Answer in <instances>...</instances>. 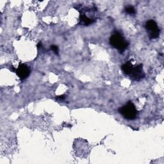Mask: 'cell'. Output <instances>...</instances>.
I'll return each instance as SVG.
<instances>
[{
  "mask_svg": "<svg viewBox=\"0 0 164 164\" xmlns=\"http://www.w3.org/2000/svg\"><path fill=\"white\" fill-rule=\"evenodd\" d=\"M109 43L111 46L118 50L120 53L124 52L129 46V43L119 31L114 32L110 38Z\"/></svg>",
  "mask_w": 164,
  "mask_h": 164,
  "instance_id": "obj_1",
  "label": "cell"
},
{
  "mask_svg": "<svg viewBox=\"0 0 164 164\" xmlns=\"http://www.w3.org/2000/svg\"><path fill=\"white\" fill-rule=\"evenodd\" d=\"M125 12L127 14H131V15H135L136 13L135 9L132 6H127L125 8Z\"/></svg>",
  "mask_w": 164,
  "mask_h": 164,
  "instance_id": "obj_8",
  "label": "cell"
},
{
  "mask_svg": "<svg viewBox=\"0 0 164 164\" xmlns=\"http://www.w3.org/2000/svg\"><path fill=\"white\" fill-rule=\"evenodd\" d=\"M142 64H140L136 66H133L132 71L130 74V77L135 81H140L144 78L145 74L143 71Z\"/></svg>",
  "mask_w": 164,
  "mask_h": 164,
  "instance_id": "obj_4",
  "label": "cell"
},
{
  "mask_svg": "<svg viewBox=\"0 0 164 164\" xmlns=\"http://www.w3.org/2000/svg\"><path fill=\"white\" fill-rule=\"evenodd\" d=\"M51 50L55 53V54L56 55H58V46L56 45H52L51 46Z\"/></svg>",
  "mask_w": 164,
  "mask_h": 164,
  "instance_id": "obj_9",
  "label": "cell"
},
{
  "mask_svg": "<svg viewBox=\"0 0 164 164\" xmlns=\"http://www.w3.org/2000/svg\"><path fill=\"white\" fill-rule=\"evenodd\" d=\"M145 28L151 39H155L159 37L160 30L157 23L154 20H148L145 23Z\"/></svg>",
  "mask_w": 164,
  "mask_h": 164,
  "instance_id": "obj_3",
  "label": "cell"
},
{
  "mask_svg": "<svg viewBox=\"0 0 164 164\" xmlns=\"http://www.w3.org/2000/svg\"><path fill=\"white\" fill-rule=\"evenodd\" d=\"M40 47H42V43H41V42H40V43L37 44V48H40Z\"/></svg>",
  "mask_w": 164,
  "mask_h": 164,
  "instance_id": "obj_11",
  "label": "cell"
},
{
  "mask_svg": "<svg viewBox=\"0 0 164 164\" xmlns=\"http://www.w3.org/2000/svg\"><path fill=\"white\" fill-rule=\"evenodd\" d=\"M133 68V64L131 63V62L129 61L125 63V64H123L122 66V71L125 74L130 76L132 71Z\"/></svg>",
  "mask_w": 164,
  "mask_h": 164,
  "instance_id": "obj_6",
  "label": "cell"
},
{
  "mask_svg": "<svg viewBox=\"0 0 164 164\" xmlns=\"http://www.w3.org/2000/svg\"><path fill=\"white\" fill-rule=\"evenodd\" d=\"M15 73L21 80H23L29 77L30 74V70L26 64L20 63L15 70Z\"/></svg>",
  "mask_w": 164,
  "mask_h": 164,
  "instance_id": "obj_5",
  "label": "cell"
},
{
  "mask_svg": "<svg viewBox=\"0 0 164 164\" xmlns=\"http://www.w3.org/2000/svg\"><path fill=\"white\" fill-rule=\"evenodd\" d=\"M55 99L58 101H63L64 99H66V96L65 95H60V96H58L55 97Z\"/></svg>",
  "mask_w": 164,
  "mask_h": 164,
  "instance_id": "obj_10",
  "label": "cell"
},
{
  "mask_svg": "<svg viewBox=\"0 0 164 164\" xmlns=\"http://www.w3.org/2000/svg\"><path fill=\"white\" fill-rule=\"evenodd\" d=\"M80 21L81 22L82 24L85 25V26H88L89 25H91L92 23H93V20L89 18V17H87L84 14H81L80 15Z\"/></svg>",
  "mask_w": 164,
  "mask_h": 164,
  "instance_id": "obj_7",
  "label": "cell"
},
{
  "mask_svg": "<svg viewBox=\"0 0 164 164\" xmlns=\"http://www.w3.org/2000/svg\"><path fill=\"white\" fill-rule=\"evenodd\" d=\"M119 112L128 120H133L137 118V110L132 101H128L119 109Z\"/></svg>",
  "mask_w": 164,
  "mask_h": 164,
  "instance_id": "obj_2",
  "label": "cell"
}]
</instances>
